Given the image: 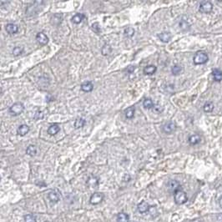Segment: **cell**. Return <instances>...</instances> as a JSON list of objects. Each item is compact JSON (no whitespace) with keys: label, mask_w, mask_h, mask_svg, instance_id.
I'll list each match as a JSON object with an SVG mask.
<instances>
[{"label":"cell","mask_w":222,"mask_h":222,"mask_svg":"<svg viewBox=\"0 0 222 222\" xmlns=\"http://www.w3.org/2000/svg\"><path fill=\"white\" fill-rule=\"evenodd\" d=\"M208 60H209V57H208L207 54L205 53L204 51H198L193 58V62L196 65L206 64Z\"/></svg>","instance_id":"1"},{"label":"cell","mask_w":222,"mask_h":222,"mask_svg":"<svg viewBox=\"0 0 222 222\" xmlns=\"http://www.w3.org/2000/svg\"><path fill=\"white\" fill-rule=\"evenodd\" d=\"M174 199H175V202L177 205H183L188 200L186 193L183 191L182 190H179L174 193Z\"/></svg>","instance_id":"2"},{"label":"cell","mask_w":222,"mask_h":222,"mask_svg":"<svg viewBox=\"0 0 222 222\" xmlns=\"http://www.w3.org/2000/svg\"><path fill=\"white\" fill-rule=\"evenodd\" d=\"M24 110V105L20 102H17L10 107L9 113L14 116H17V115H19L20 114L23 113Z\"/></svg>","instance_id":"3"},{"label":"cell","mask_w":222,"mask_h":222,"mask_svg":"<svg viewBox=\"0 0 222 222\" xmlns=\"http://www.w3.org/2000/svg\"><path fill=\"white\" fill-rule=\"evenodd\" d=\"M48 197H49V200H50L51 202L58 203L62 199V195H61V192L59 191V190L55 189V190H51L49 193Z\"/></svg>","instance_id":"4"},{"label":"cell","mask_w":222,"mask_h":222,"mask_svg":"<svg viewBox=\"0 0 222 222\" xmlns=\"http://www.w3.org/2000/svg\"><path fill=\"white\" fill-rule=\"evenodd\" d=\"M213 9V4L210 1H203L200 4L199 10L203 14H209Z\"/></svg>","instance_id":"5"},{"label":"cell","mask_w":222,"mask_h":222,"mask_svg":"<svg viewBox=\"0 0 222 222\" xmlns=\"http://www.w3.org/2000/svg\"><path fill=\"white\" fill-rule=\"evenodd\" d=\"M103 200H104V195H103L102 193L95 192L91 195L89 201H90V203H91L92 205H98V204H99Z\"/></svg>","instance_id":"6"},{"label":"cell","mask_w":222,"mask_h":222,"mask_svg":"<svg viewBox=\"0 0 222 222\" xmlns=\"http://www.w3.org/2000/svg\"><path fill=\"white\" fill-rule=\"evenodd\" d=\"M175 129H176V124L172 121L167 122L164 124L163 131L165 134H172L175 131Z\"/></svg>","instance_id":"7"},{"label":"cell","mask_w":222,"mask_h":222,"mask_svg":"<svg viewBox=\"0 0 222 222\" xmlns=\"http://www.w3.org/2000/svg\"><path fill=\"white\" fill-rule=\"evenodd\" d=\"M167 187L168 190L170 191V192H175L179 190H180V183L178 182L177 180H170L167 184Z\"/></svg>","instance_id":"8"},{"label":"cell","mask_w":222,"mask_h":222,"mask_svg":"<svg viewBox=\"0 0 222 222\" xmlns=\"http://www.w3.org/2000/svg\"><path fill=\"white\" fill-rule=\"evenodd\" d=\"M36 40L41 45H45L49 43V38L44 33H38L36 35Z\"/></svg>","instance_id":"9"},{"label":"cell","mask_w":222,"mask_h":222,"mask_svg":"<svg viewBox=\"0 0 222 222\" xmlns=\"http://www.w3.org/2000/svg\"><path fill=\"white\" fill-rule=\"evenodd\" d=\"M87 185L88 187L91 188V189H96L99 186V180L98 178L94 177V176H91L87 180Z\"/></svg>","instance_id":"10"},{"label":"cell","mask_w":222,"mask_h":222,"mask_svg":"<svg viewBox=\"0 0 222 222\" xmlns=\"http://www.w3.org/2000/svg\"><path fill=\"white\" fill-rule=\"evenodd\" d=\"M5 30L9 34H14L16 33H18L19 27H18V25H16L15 24H8L5 26Z\"/></svg>","instance_id":"11"},{"label":"cell","mask_w":222,"mask_h":222,"mask_svg":"<svg viewBox=\"0 0 222 222\" xmlns=\"http://www.w3.org/2000/svg\"><path fill=\"white\" fill-rule=\"evenodd\" d=\"M149 204L146 201H141V202L139 203L138 205V211L139 213H141V214H144V213H146L149 212Z\"/></svg>","instance_id":"12"},{"label":"cell","mask_w":222,"mask_h":222,"mask_svg":"<svg viewBox=\"0 0 222 222\" xmlns=\"http://www.w3.org/2000/svg\"><path fill=\"white\" fill-rule=\"evenodd\" d=\"M29 127L27 124H21L17 129V134L20 136H24L26 134L29 133Z\"/></svg>","instance_id":"13"},{"label":"cell","mask_w":222,"mask_h":222,"mask_svg":"<svg viewBox=\"0 0 222 222\" xmlns=\"http://www.w3.org/2000/svg\"><path fill=\"white\" fill-rule=\"evenodd\" d=\"M171 34L169 32H163V33H160L158 34V38L160 40V41H162L163 43H168L170 42V40H171Z\"/></svg>","instance_id":"14"},{"label":"cell","mask_w":222,"mask_h":222,"mask_svg":"<svg viewBox=\"0 0 222 222\" xmlns=\"http://www.w3.org/2000/svg\"><path fill=\"white\" fill-rule=\"evenodd\" d=\"M201 141V137L197 134H192L189 137V142L190 144L192 145H195V144H198Z\"/></svg>","instance_id":"15"},{"label":"cell","mask_w":222,"mask_h":222,"mask_svg":"<svg viewBox=\"0 0 222 222\" xmlns=\"http://www.w3.org/2000/svg\"><path fill=\"white\" fill-rule=\"evenodd\" d=\"M81 89L84 91V92H91L93 89H94V84H92L90 81H87L84 84H81Z\"/></svg>","instance_id":"16"},{"label":"cell","mask_w":222,"mask_h":222,"mask_svg":"<svg viewBox=\"0 0 222 222\" xmlns=\"http://www.w3.org/2000/svg\"><path fill=\"white\" fill-rule=\"evenodd\" d=\"M212 75L214 80L216 82L222 81V71L218 69H215L212 70Z\"/></svg>","instance_id":"17"},{"label":"cell","mask_w":222,"mask_h":222,"mask_svg":"<svg viewBox=\"0 0 222 222\" xmlns=\"http://www.w3.org/2000/svg\"><path fill=\"white\" fill-rule=\"evenodd\" d=\"M157 70V68L156 66L154 65H148L146 67H144V74H146V75H152L154 74Z\"/></svg>","instance_id":"18"},{"label":"cell","mask_w":222,"mask_h":222,"mask_svg":"<svg viewBox=\"0 0 222 222\" xmlns=\"http://www.w3.org/2000/svg\"><path fill=\"white\" fill-rule=\"evenodd\" d=\"M59 126L57 124H54L52 125H50L49 129H48V133L50 135H55L59 132Z\"/></svg>","instance_id":"19"},{"label":"cell","mask_w":222,"mask_h":222,"mask_svg":"<svg viewBox=\"0 0 222 222\" xmlns=\"http://www.w3.org/2000/svg\"><path fill=\"white\" fill-rule=\"evenodd\" d=\"M134 113H135V108H134V106L128 107L127 109L124 110V114H125V117L127 119L134 118Z\"/></svg>","instance_id":"20"},{"label":"cell","mask_w":222,"mask_h":222,"mask_svg":"<svg viewBox=\"0 0 222 222\" xmlns=\"http://www.w3.org/2000/svg\"><path fill=\"white\" fill-rule=\"evenodd\" d=\"M129 216L128 214L124 212L119 213L117 216V222H129Z\"/></svg>","instance_id":"21"},{"label":"cell","mask_w":222,"mask_h":222,"mask_svg":"<svg viewBox=\"0 0 222 222\" xmlns=\"http://www.w3.org/2000/svg\"><path fill=\"white\" fill-rule=\"evenodd\" d=\"M26 154L28 155H29V156H34L35 154H37V147L35 145L31 144L26 149Z\"/></svg>","instance_id":"22"},{"label":"cell","mask_w":222,"mask_h":222,"mask_svg":"<svg viewBox=\"0 0 222 222\" xmlns=\"http://www.w3.org/2000/svg\"><path fill=\"white\" fill-rule=\"evenodd\" d=\"M85 124H86V121H85V119H84L78 118L76 120H75V122H74V128L75 129L83 128Z\"/></svg>","instance_id":"23"},{"label":"cell","mask_w":222,"mask_h":222,"mask_svg":"<svg viewBox=\"0 0 222 222\" xmlns=\"http://www.w3.org/2000/svg\"><path fill=\"white\" fill-rule=\"evenodd\" d=\"M143 106L145 109H153L154 106V102L152 101V99H145L143 101Z\"/></svg>","instance_id":"24"},{"label":"cell","mask_w":222,"mask_h":222,"mask_svg":"<svg viewBox=\"0 0 222 222\" xmlns=\"http://www.w3.org/2000/svg\"><path fill=\"white\" fill-rule=\"evenodd\" d=\"M84 19V15L83 14H75L74 16H73V18H72V21L74 22V24H80L83 19Z\"/></svg>","instance_id":"25"},{"label":"cell","mask_w":222,"mask_h":222,"mask_svg":"<svg viewBox=\"0 0 222 222\" xmlns=\"http://www.w3.org/2000/svg\"><path fill=\"white\" fill-rule=\"evenodd\" d=\"M203 109H204V111H205V112H206V113H211V112H212L213 109H214V104H213L212 102H211V101L206 102L205 104H204Z\"/></svg>","instance_id":"26"},{"label":"cell","mask_w":222,"mask_h":222,"mask_svg":"<svg viewBox=\"0 0 222 222\" xmlns=\"http://www.w3.org/2000/svg\"><path fill=\"white\" fill-rule=\"evenodd\" d=\"M183 71V68L181 66H179V65H175L173 66L172 69H171V72H172L173 75H179V74H181V72Z\"/></svg>","instance_id":"27"},{"label":"cell","mask_w":222,"mask_h":222,"mask_svg":"<svg viewBox=\"0 0 222 222\" xmlns=\"http://www.w3.org/2000/svg\"><path fill=\"white\" fill-rule=\"evenodd\" d=\"M134 29L132 27H127L125 29H124V35L128 38H132L134 35Z\"/></svg>","instance_id":"28"},{"label":"cell","mask_w":222,"mask_h":222,"mask_svg":"<svg viewBox=\"0 0 222 222\" xmlns=\"http://www.w3.org/2000/svg\"><path fill=\"white\" fill-rule=\"evenodd\" d=\"M23 52H24V47L17 46V47H15L14 49L13 50V55H15V56H18V55H21Z\"/></svg>","instance_id":"29"},{"label":"cell","mask_w":222,"mask_h":222,"mask_svg":"<svg viewBox=\"0 0 222 222\" xmlns=\"http://www.w3.org/2000/svg\"><path fill=\"white\" fill-rule=\"evenodd\" d=\"M24 222H37V220L34 215L28 214L24 216Z\"/></svg>","instance_id":"30"},{"label":"cell","mask_w":222,"mask_h":222,"mask_svg":"<svg viewBox=\"0 0 222 222\" xmlns=\"http://www.w3.org/2000/svg\"><path fill=\"white\" fill-rule=\"evenodd\" d=\"M111 50H112V49L109 45H105L102 48V54H103V55H108L111 53Z\"/></svg>","instance_id":"31"},{"label":"cell","mask_w":222,"mask_h":222,"mask_svg":"<svg viewBox=\"0 0 222 222\" xmlns=\"http://www.w3.org/2000/svg\"><path fill=\"white\" fill-rule=\"evenodd\" d=\"M91 29L94 31V33L96 34H99L100 31H101V29H100V25H99V23H94L93 24L91 25Z\"/></svg>","instance_id":"32"},{"label":"cell","mask_w":222,"mask_h":222,"mask_svg":"<svg viewBox=\"0 0 222 222\" xmlns=\"http://www.w3.org/2000/svg\"><path fill=\"white\" fill-rule=\"evenodd\" d=\"M180 28L182 30H184V31H185V30H188L190 29V25H189V24H188L186 21L182 20V21L180 23Z\"/></svg>","instance_id":"33"},{"label":"cell","mask_w":222,"mask_h":222,"mask_svg":"<svg viewBox=\"0 0 222 222\" xmlns=\"http://www.w3.org/2000/svg\"><path fill=\"white\" fill-rule=\"evenodd\" d=\"M149 213L151 215V216L155 217V216H157V215H158V211H157V209H156L155 206H150V207H149Z\"/></svg>","instance_id":"34"},{"label":"cell","mask_w":222,"mask_h":222,"mask_svg":"<svg viewBox=\"0 0 222 222\" xmlns=\"http://www.w3.org/2000/svg\"><path fill=\"white\" fill-rule=\"evenodd\" d=\"M154 111L155 112V113H157V114H159V113H161L162 111H163V108L160 106V105H154Z\"/></svg>","instance_id":"35"},{"label":"cell","mask_w":222,"mask_h":222,"mask_svg":"<svg viewBox=\"0 0 222 222\" xmlns=\"http://www.w3.org/2000/svg\"><path fill=\"white\" fill-rule=\"evenodd\" d=\"M43 117H44V114L42 113L41 111H38V112L36 113V114H35L34 119L36 120H39V119H42Z\"/></svg>","instance_id":"36"},{"label":"cell","mask_w":222,"mask_h":222,"mask_svg":"<svg viewBox=\"0 0 222 222\" xmlns=\"http://www.w3.org/2000/svg\"><path fill=\"white\" fill-rule=\"evenodd\" d=\"M216 218H217V220L219 221L222 222V213H219V214H217Z\"/></svg>","instance_id":"37"},{"label":"cell","mask_w":222,"mask_h":222,"mask_svg":"<svg viewBox=\"0 0 222 222\" xmlns=\"http://www.w3.org/2000/svg\"><path fill=\"white\" fill-rule=\"evenodd\" d=\"M190 222H202L201 221V220L200 219H199V218H197V219H195V220H193V221H191Z\"/></svg>","instance_id":"38"},{"label":"cell","mask_w":222,"mask_h":222,"mask_svg":"<svg viewBox=\"0 0 222 222\" xmlns=\"http://www.w3.org/2000/svg\"><path fill=\"white\" fill-rule=\"evenodd\" d=\"M219 205H220V206L222 207V197L220 199V200H219Z\"/></svg>","instance_id":"39"},{"label":"cell","mask_w":222,"mask_h":222,"mask_svg":"<svg viewBox=\"0 0 222 222\" xmlns=\"http://www.w3.org/2000/svg\"><path fill=\"white\" fill-rule=\"evenodd\" d=\"M134 222H137V221H134Z\"/></svg>","instance_id":"40"}]
</instances>
